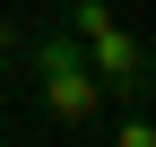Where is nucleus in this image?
I'll return each instance as SVG.
<instances>
[{"label":"nucleus","instance_id":"6","mask_svg":"<svg viewBox=\"0 0 156 147\" xmlns=\"http://www.w3.org/2000/svg\"><path fill=\"white\" fill-rule=\"evenodd\" d=\"M0 104H9V61H0Z\"/></svg>","mask_w":156,"mask_h":147},{"label":"nucleus","instance_id":"5","mask_svg":"<svg viewBox=\"0 0 156 147\" xmlns=\"http://www.w3.org/2000/svg\"><path fill=\"white\" fill-rule=\"evenodd\" d=\"M17 52H26V26H9V17H0V61H17Z\"/></svg>","mask_w":156,"mask_h":147},{"label":"nucleus","instance_id":"1","mask_svg":"<svg viewBox=\"0 0 156 147\" xmlns=\"http://www.w3.org/2000/svg\"><path fill=\"white\" fill-rule=\"evenodd\" d=\"M17 61L35 69V95H44L52 121H69V130H95V121H104V87H95L78 35H26V52H17Z\"/></svg>","mask_w":156,"mask_h":147},{"label":"nucleus","instance_id":"3","mask_svg":"<svg viewBox=\"0 0 156 147\" xmlns=\"http://www.w3.org/2000/svg\"><path fill=\"white\" fill-rule=\"evenodd\" d=\"M61 9H69V35H78V43H95L104 26H122V17H113V0H61Z\"/></svg>","mask_w":156,"mask_h":147},{"label":"nucleus","instance_id":"2","mask_svg":"<svg viewBox=\"0 0 156 147\" xmlns=\"http://www.w3.org/2000/svg\"><path fill=\"white\" fill-rule=\"evenodd\" d=\"M78 52H87V69H95V87H104V104H147L156 69H147V43H139V35L104 26L95 43H78Z\"/></svg>","mask_w":156,"mask_h":147},{"label":"nucleus","instance_id":"4","mask_svg":"<svg viewBox=\"0 0 156 147\" xmlns=\"http://www.w3.org/2000/svg\"><path fill=\"white\" fill-rule=\"evenodd\" d=\"M113 147H156V121H147V104H122V130H113Z\"/></svg>","mask_w":156,"mask_h":147}]
</instances>
